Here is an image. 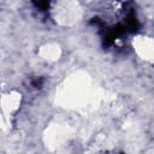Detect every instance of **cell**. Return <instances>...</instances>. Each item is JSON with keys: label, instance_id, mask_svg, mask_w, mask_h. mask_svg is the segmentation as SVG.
<instances>
[{"label": "cell", "instance_id": "6da1fadb", "mask_svg": "<svg viewBox=\"0 0 154 154\" xmlns=\"http://www.w3.org/2000/svg\"><path fill=\"white\" fill-rule=\"evenodd\" d=\"M124 26H125V29H129V30H131V31L137 30L138 23H137V20H136V17H135L134 14H130V16L128 17V19H126Z\"/></svg>", "mask_w": 154, "mask_h": 154}, {"label": "cell", "instance_id": "3957f363", "mask_svg": "<svg viewBox=\"0 0 154 154\" xmlns=\"http://www.w3.org/2000/svg\"><path fill=\"white\" fill-rule=\"evenodd\" d=\"M32 85H34V87H36V88H37V87H40V85H41V81L36 79V81H35V82L32 83Z\"/></svg>", "mask_w": 154, "mask_h": 154}, {"label": "cell", "instance_id": "7a4b0ae2", "mask_svg": "<svg viewBox=\"0 0 154 154\" xmlns=\"http://www.w3.org/2000/svg\"><path fill=\"white\" fill-rule=\"evenodd\" d=\"M32 2L37 8L42 10V11L47 10L49 6V0H32Z\"/></svg>", "mask_w": 154, "mask_h": 154}]
</instances>
